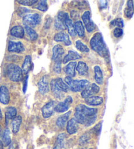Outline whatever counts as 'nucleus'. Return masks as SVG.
<instances>
[{
	"label": "nucleus",
	"mask_w": 134,
	"mask_h": 149,
	"mask_svg": "<svg viewBox=\"0 0 134 149\" xmlns=\"http://www.w3.org/2000/svg\"><path fill=\"white\" fill-rule=\"evenodd\" d=\"M90 45L92 49L97 52L102 57H105L108 55V50L104 42L103 36L100 33H96L90 39Z\"/></svg>",
	"instance_id": "obj_1"
},
{
	"label": "nucleus",
	"mask_w": 134,
	"mask_h": 149,
	"mask_svg": "<svg viewBox=\"0 0 134 149\" xmlns=\"http://www.w3.org/2000/svg\"><path fill=\"white\" fill-rule=\"evenodd\" d=\"M65 82L68 86L69 89L74 92L81 91L90 84V82L87 80H73L72 77L68 76L65 78Z\"/></svg>",
	"instance_id": "obj_2"
},
{
	"label": "nucleus",
	"mask_w": 134,
	"mask_h": 149,
	"mask_svg": "<svg viewBox=\"0 0 134 149\" xmlns=\"http://www.w3.org/2000/svg\"><path fill=\"white\" fill-rule=\"evenodd\" d=\"M8 77L13 82H19L22 78V71L19 66L13 64L8 65L7 68Z\"/></svg>",
	"instance_id": "obj_3"
},
{
	"label": "nucleus",
	"mask_w": 134,
	"mask_h": 149,
	"mask_svg": "<svg viewBox=\"0 0 134 149\" xmlns=\"http://www.w3.org/2000/svg\"><path fill=\"white\" fill-rule=\"evenodd\" d=\"M41 20V15L38 13L26 15L23 17V24L25 27L33 28L39 24Z\"/></svg>",
	"instance_id": "obj_4"
},
{
	"label": "nucleus",
	"mask_w": 134,
	"mask_h": 149,
	"mask_svg": "<svg viewBox=\"0 0 134 149\" xmlns=\"http://www.w3.org/2000/svg\"><path fill=\"white\" fill-rule=\"evenodd\" d=\"M82 22L88 33H91L95 30L96 26L92 20H91V13L89 10L85 11L82 15Z\"/></svg>",
	"instance_id": "obj_5"
},
{
	"label": "nucleus",
	"mask_w": 134,
	"mask_h": 149,
	"mask_svg": "<svg viewBox=\"0 0 134 149\" xmlns=\"http://www.w3.org/2000/svg\"><path fill=\"white\" fill-rule=\"evenodd\" d=\"M100 88L98 84L93 83L90 85H88V86L85 88L84 90H82L81 92V96L82 98H87L88 97L92 96L100 92Z\"/></svg>",
	"instance_id": "obj_6"
},
{
	"label": "nucleus",
	"mask_w": 134,
	"mask_h": 149,
	"mask_svg": "<svg viewBox=\"0 0 134 149\" xmlns=\"http://www.w3.org/2000/svg\"><path fill=\"white\" fill-rule=\"evenodd\" d=\"M72 103H73V98L71 96H68L64 102H60L56 105L54 111L58 113L66 112L70 107Z\"/></svg>",
	"instance_id": "obj_7"
},
{
	"label": "nucleus",
	"mask_w": 134,
	"mask_h": 149,
	"mask_svg": "<svg viewBox=\"0 0 134 149\" xmlns=\"http://www.w3.org/2000/svg\"><path fill=\"white\" fill-rule=\"evenodd\" d=\"M38 90L42 95L47 94L49 92V77L48 75H44L38 82Z\"/></svg>",
	"instance_id": "obj_8"
},
{
	"label": "nucleus",
	"mask_w": 134,
	"mask_h": 149,
	"mask_svg": "<svg viewBox=\"0 0 134 149\" xmlns=\"http://www.w3.org/2000/svg\"><path fill=\"white\" fill-rule=\"evenodd\" d=\"M55 106V101H50L42 107V115L44 118H48L52 115L54 111Z\"/></svg>",
	"instance_id": "obj_9"
},
{
	"label": "nucleus",
	"mask_w": 134,
	"mask_h": 149,
	"mask_svg": "<svg viewBox=\"0 0 134 149\" xmlns=\"http://www.w3.org/2000/svg\"><path fill=\"white\" fill-rule=\"evenodd\" d=\"M64 54V50L63 47L60 45H56L52 49V60L54 62H61V58Z\"/></svg>",
	"instance_id": "obj_10"
},
{
	"label": "nucleus",
	"mask_w": 134,
	"mask_h": 149,
	"mask_svg": "<svg viewBox=\"0 0 134 149\" xmlns=\"http://www.w3.org/2000/svg\"><path fill=\"white\" fill-rule=\"evenodd\" d=\"M25 50V48L22 42L10 41L8 45V51L10 52L21 53Z\"/></svg>",
	"instance_id": "obj_11"
},
{
	"label": "nucleus",
	"mask_w": 134,
	"mask_h": 149,
	"mask_svg": "<svg viewBox=\"0 0 134 149\" xmlns=\"http://www.w3.org/2000/svg\"><path fill=\"white\" fill-rule=\"evenodd\" d=\"M54 41L56 42H62L66 46H69L71 45V41L69 39V36L67 33L64 31H60L55 34Z\"/></svg>",
	"instance_id": "obj_12"
},
{
	"label": "nucleus",
	"mask_w": 134,
	"mask_h": 149,
	"mask_svg": "<svg viewBox=\"0 0 134 149\" xmlns=\"http://www.w3.org/2000/svg\"><path fill=\"white\" fill-rule=\"evenodd\" d=\"M64 23H65L66 28L68 29L69 31V35L73 37H75L77 34L74 30L73 21H72L70 17H69L68 13H64Z\"/></svg>",
	"instance_id": "obj_13"
},
{
	"label": "nucleus",
	"mask_w": 134,
	"mask_h": 149,
	"mask_svg": "<svg viewBox=\"0 0 134 149\" xmlns=\"http://www.w3.org/2000/svg\"><path fill=\"white\" fill-rule=\"evenodd\" d=\"M10 101L9 92L5 86L0 87V103L3 105H7Z\"/></svg>",
	"instance_id": "obj_14"
},
{
	"label": "nucleus",
	"mask_w": 134,
	"mask_h": 149,
	"mask_svg": "<svg viewBox=\"0 0 134 149\" xmlns=\"http://www.w3.org/2000/svg\"><path fill=\"white\" fill-rule=\"evenodd\" d=\"M77 107H78L80 109V111L82 112V113L87 117H90V116L96 115V114L98 113L97 109L88 107L87 106L82 104H80L79 105H77Z\"/></svg>",
	"instance_id": "obj_15"
},
{
	"label": "nucleus",
	"mask_w": 134,
	"mask_h": 149,
	"mask_svg": "<svg viewBox=\"0 0 134 149\" xmlns=\"http://www.w3.org/2000/svg\"><path fill=\"white\" fill-rule=\"evenodd\" d=\"M50 89L52 90V92L55 97L58 98V99H61L64 97V92L59 88L57 84H56L55 79H52L50 81Z\"/></svg>",
	"instance_id": "obj_16"
},
{
	"label": "nucleus",
	"mask_w": 134,
	"mask_h": 149,
	"mask_svg": "<svg viewBox=\"0 0 134 149\" xmlns=\"http://www.w3.org/2000/svg\"><path fill=\"white\" fill-rule=\"evenodd\" d=\"M55 28L57 30H64L66 29L65 23H64V13L60 11L55 18Z\"/></svg>",
	"instance_id": "obj_17"
},
{
	"label": "nucleus",
	"mask_w": 134,
	"mask_h": 149,
	"mask_svg": "<svg viewBox=\"0 0 134 149\" xmlns=\"http://www.w3.org/2000/svg\"><path fill=\"white\" fill-rule=\"evenodd\" d=\"M24 29L22 26H15L10 29V33L12 36L17 38L22 39L24 36Z\"/></svg>",
	"instance_id": "obj_18"
},
{
	"label": "nucleus",
	"mask_w": 134,
	"mask_h": 149,
	"mask_svg": "<svg viewBox=\"0 0 134 149\" xmlns=\"http://www.w3.org/2000/svg\"><path fill=\"white\" fill-rule=\"evenodd\" d=\"M84 101L87 104L91 106L100 105L103 103V97L100 96H94V95L85 98Z\"/></svg>",
	"instance_id": "obj_19"
},
{
	"label": "nucleus",
	"mask_w": 134,
	"mask_h": 149,
	"mask_svg": "<svg viewBox=\"0 0 134 149\" xmlns=\"http://www.w3.org/2000/svg\"><path fill=\"white\" fill-rule=\"evenodd\" d=\"M77 66L76 62H69L68 65L64 68V73L67 74L68 77H74L75 76V68Z\"/></svg>",
	"instance_id": "obj_20"
},
{
	"label": "nucleus",
	"mask_w": 134,
	"mask_h": 149,
	"mask_svg": "<svg viewBox=\"0 0 134 149\" xmlns=\"http://www.w3.org/2000/svg\"><path fill=\"white\" fill-rule=\"evenodd\" d=\"M76 70L80 76H87L89 71V69L87 63L82 61H80L78 63H77Z\"/></svg>",
	"instance_id": "obj_21"
},
{
	"label": "nucleus",
	"mask_w": 134,
	"mask_h": 149,
	"mask_svg": "<svg viewBox=\"0 0 134 149\" xmlns=\"http://www.w3.org/2000/svg\"><path fill=\"white\" fill-rule=\"evenodd\" d=\"M31 68H32L31 57V56L27 55L24 58V61L22 68H21L22 73L28 74L31 70Z\"/></svg>",
	"instance_id": "obj_22"
},
{
	"label": "nucleus",
	"mask_w": 134,
	"mask_h": 149,
	"mask_svg": "<svg viewBox=\"0 0 134 149\" xmlns=\"http://www.w3.org/2000/svg\"><path fill=\"white\" fill-rule=\"evenodd\" d=\"M77 122L73 118L69 120L68 123H67V132L69 134H74L77 132L78 130V125H77Z\"/></svg>",
	"instance_id": "obj_23"
},
{
	"label": "nucleus",
	"mask_w": 134,
	"mask_h": 149,
	"mask_svg": "<svg viewBox=\"0 0 134 149\" xmlns=\"http://www.w3.org/2000/svg\"><path fill=\"white\" fill-rule=\"evenodd\" d=\"M81 58L80 55L79 54L78 52L75 51H73V50H69L68 54L65 56L63 59V63H66L70 61L73 60H77Z\"/></svg>",
	"instance_id": "obj_24"
},
{
	"label": "nucleus",
	"mask_w": 134,
	"mask_h": 149,
	"mask_svg": "<svg viewBox=\"0 0 134 149\" xmlns=\"http://www.w3.org/2000/svg\"><path fill=\"white\" fill-rule=\"evenodd\" d=\"M76 122L79 124H84L88 118V117L86 116L82 113V112L80 111L79 109L76 107L75 108V111L74 113V118Z\"/></svg>",
	"instance_id": "obj_25"
},
{
	"label": "nucleus",
	"mask_w": 134,
	"mask_h": 149,
	"mask_svg": "<svg viewBox=\"0 0 134 149\" xmlns=\"http://www.w3.org/2000/svg\"><path fill=\"white\" fill-rule=\"evenodd\" d=\"M73 27L75 31L80 37H83L84 36V27L82 22L80 20H77L73 24Z\"/></svg>",
	"instance_id": "obj_26"
},
{
	"label": "nucleus",
	"mask_w": 134,
	"mask_h": 149,
	"mask_svg": "<svg viewBox=\"0 0 134 149\" xmlns=\"http://www.w3.org/2000/svg\"><path fill=\"white\" fill-rule=\"evenodd\" d=\"M71 113V111H69L68 113H66L59 117L57 119V120H56V125H57L58 127H60V128H63L66 126V122H68L69 116H70Z\"/></svg>",
	"instance_id": "obj_27"
},
{
	"label": "nucleus",
	"mask_w": 134,
	"mask_h": 149,
	"mask_svg": "<svg viewBox=\"0 0 134 149\" xmlns=\"http://www.w3.org/2000/svg\"><path fill=\"white\" fill-rule=\"evenodd\" d=\"M94 70V79L96 83L98 84H102L103 82V75L100 67L98 65H96Z\"/></svg>",
	"instance_id": "obj_28"
},
{
	"label": "nucleus",
	"mask_w": 134,
	"mask_h": 149,
	"mask_svg": "<svg viewBox=\"0 0 134 149\" xmlns=\"http://www.w3.org/2000/svg\"><path fill=\"white\" fill-rule=\"evenodd\" d=\"M22 124V117L20 116H15L12 121V130L13 134H17L19 132L20 125Z\"/></svg>",
	"instance_id": "obj_29"
},
{
	"label": "nucleus",
	"mask_w": 134,
	"mask_h": 149,
	"mask_svg": "<svg viewBox=\"0 0 134 149\" xmlns=\"http://www.w3.org/2000/svg\"><path fill=\"white\" fill-rule=\"evenodd\" d=\"M1 142L3 145L5 147H7L10 145V143H11V138H10V131L9 129L5 130L1 135Z\"/></svg>",
	"instance_id": "obj_30"
},
{
	"label": "nucleus",
	"mask_w": 134,
	"mask_h": 149,
	"mask_svg": "<svg viewBox=\"0 0 134 149\" xmlns=\"http://www.w3.org/2000/svg\"><path fill=\"white\" fill-rule=\"evenodd\" d=\"M126 17L128 18H132L133 15V0H128L127 2V7L124 10Z\"/></svg>",
	"instance_id": "obj_31"
},
{
	"label": "nucleus",
	"mask_w": 134,
	"mask_h": 149,
	"mask_svg": "<svg viewBox=\"0 0 134 149\" xmlns=\"http://www.w3.org/2000/svg\"><path fill=\"white\" fill-rule=\"evenodd\" d=\"M17 109L14 107H9L6 109V111L5 112V118H6L7 121L9 120L10 119L14 118L15 117L17 116Z\"/></svg>",
	"instance_id": "obj_32"
},
{
	"label": "nucleus",
	"mask_w": 134,
	"mask_h": 149,
	"mask_svg": "<svg viewBox=\"0 0 134 149\" xmlns=\"http://www.w3.org/2000/svg\"><path fill=\"white\" fill-rule=\"evenodd\" d=\"M66 137V135L63 133V134H60L57 137L56 141L55 143V146L53 149H62L64 146V139Z\"/></svg>",
	"instance_id": "obj_33"
},
{
	"label": "nucleus",
	"mask_w": 134,
	"mask_h": 149,
	"mask_svg": "<svg viewBox=\"0 0 134 149\" xmlns=\"http://www.w3.org/2000/svg\"><path fill=\"white\" fill-rule=\"evenodd\" d=\"M56 84H57L59 88L64 92H68L69 90V87L65 82L63 81V80L61 78H58L55 79Z\"/></svg>",
	"instance_id": "obj_34"
},
{
	"label": "nucleus",
	"mask_w": 134,
	"mask_h": 149,
	"mask_svg": "<svg viewBox=\"0 0 134 149\" xmlns=\"http://www.w3.org/2000/svg\"><path fill=\"white\" fill-rule=\"evenodd\" d=\"M37 4L35 8L37 10H40L42 12L47 11L48 9V3H47V0H39V1H37Z\"/></svg>",
	"instance_id": "obj_35"
},
{
	"label": "nucleus",
	"mask_w": 134,
	"mask_h": 149,
	"mask_svg": "<svg viewBox=\"0 0 134 149\" xmlns=\"http://www.w3.org/2000/svg\"><path fill=\"white\" fill-rule=\"evenodd\" d=\"M25 31H26L27 35L31 41H36L38 37V35L36 31L33 28L29 27H25Z\"/></svg>",
	"instance_id": "obj_36"
},
{
	"label": "nucleus",
	"mask_w": 134,
	"mask_h": 149,
	"mask_svg": "<svg viewBox=\"0 0 134 149\" xmlns=\"http://www.w3.org/2000/svg\"><path fill=\"white\" fill-rule=\"evenodd\" d=\"M75 47L77 50H79V51L82 52H88L90 51L88 47L85 45L83 42L80 41V40H77L75 42Z\"/></svg>",
	"instance_id": "obj_37"
},
{
	"label": "nucleus",
	"mask_w": 134,
	"mask_h": 149,
	"mask_svg": "<svg viewBox=\"0 0 134 149\" xmlns=\"http://www.w3.org/2000/svg\"><path fill=\"white\" fill-rule=\"evenodd\" d=\"M110 26L111 27H114V26H118L117 28H122L124 27V22H123V20L121 18H117L114 20H112L110 23Z\"/></svg>",
	"instance_id": "obj_38"
},
{
	"label": "nucleus",
	"mask_w": 134,
	"mask_h": 149,
	"mask_svg": "<svg viewBox=\"0 0 134 149\" xmlns=\"http://www.w3.org/2000/svg\"><path fill=\"white\" fill-rule=\"evenodd\" d=\"M18 3L25 6H32L37 3L39 0H17Z\"/></svg>",
	"instance_id": "obj_39"
},
{
	"label": "nucleus",
	"mask_w": 134,
	"mask_h": 149,
	"mask_svg": "<svg viewBox=\"0 0 134 149\" xmlns=\"http://www.w3.org/2000/svg\"><path fill=\"white\" fill-rule=\"evenodd\" d=\"M90 135L87 133H86L85 134H84L82 135V136L80 137V139H79V143L80 145H85L86 143H88V141L90 139Z\"/></svg>",
	"instance_id": "obj_40"
},
{
	"label": "nucleus",
	"mask_w": 134,
	"mask_h": 149,
	"mask_svg": "<svg viewBox=\"0 0 134 149\" xmlns=\"http://www.w3.org/2000/svg\"><path fill=\"white\" fill-rule=\"evenodd\" d=\"M113 35L116 38H119L123 35V30L122 28H116L113 30Z\"/></svg>",
	"instance_id": "obj_41"
},
{
	"label": "nucleus",
	"mask_w": 134,
	"mask_h": 149,
	"mask_svg": "<svg viewBox=\"0 0 134 149\" xmlns=\"http://www.w3.org/2000/svg\"><path fill=\"white\" fill-rule=\"evenodd\" d=\"M96 120V115H94L93 116H90V117H88V118L87 120V121L85 122V126H90V125H92L95 122Z\"/></svg>",
	"instance_id": "obj_42"
},
{
	"label": "nucleus",
	"mask_w": 134,
	"mask_h": 149,
	"mask_svg": "<svg viewBox=\"0 0 134 149\" xmlns=\"http://www.w3.org/2000/svg\"><path fill=\"white\" fill-rule=\"evenodd\" d=\"M61 70V62H54V71L56 73L60 74Z\"/></svg>",
	"instance_id": "obj_43"
},
{
	"label": "nucleus",
	"mask_w": 134,
	"mask_h": 149,
	"mask_svg": "<svg viewBox=\"0 0 134 149\" xmlns=\"http://www.w3.org/2000/svg\"><path fill=\"white\" fill-rule=\"evenodd\" d=\"M28 75H26L24 80V84H23V92L26 93L27 90V86H28Z\"/></svg>",
	"instance_id": "obj_44"
},
{
	"label": "nucleus",
	"mask_w": 134,
	"mask_h": 149,
	"mask_svg": "<svg viewBox=\"0 0 134 149\" xmlns=\"http://www.w3.org/2000/svg\"><path fill=\"white\" fill-rule=\"evenodd\" d=\"M101 122H100L98 124L96 125V126L94 127L93 128V131L95 132V134H98L99 133H100V131L101 130Z\"/></svg>",
	"instance_id": "obj_45"
},
{
	"label": "nucleus",
	"mask_w": 134,
	"mask_h": 149,
	"mask_svg": "<svg viewBox=\"0 0 134 149\" xmlns=\"http://www.w3.org/2000/svg\"><path fill=\"white\" fill-rule=\"evenodd\" d=\"M9 146V149H17V146H16V144L14 142L10 143Z\"/></svg>",
	"instance_id": "obj_46"
},
{
	"label": "nucleus",
	"mask_w": 134,
	"mask_h": 149,
	"mask_svg": "<svg viewBox=\"0 0 134 149\" xmlns=\"http://www.w3.org/2000/svg\"><path fill=\"white\" fill-rule=\"evenodd\" d=\"M0 149H3V145L1 141H0Z\"/></svg>",
	"instance_id": "obj_47"
},
{
	"label": "nucleus",
	"mask_w": 134,
	"mask_h": 149,
	"mask_svg": "<svg viewBox=\"0 0 134 149\" xmlns=\"http://www.w3.org/2000/svg\"><path fill=\"white\" fill-rule=\"evenodd\" d=\"M3 118V116H2V113H1V110L0 109V120H1Z\"/></svg>",
	"instance_id": "obj_48"
},
{
	"label": "nucleus",
	"mask_w": 134,
	"mask_h": 149,
	"mask_svg": "<svg viewBox=\"0 0 134 149\" xmlns=\"http://www.w3.org/2000/svg\"><path fill=\"white\" fill-rule=\"evenodd\" d=\"M1 126H0V133H1Z\"/></svg>",
	"instance_id": "obj_49"
},
{
	"label": "nucleus",
	"mask_w": 134,
	"mask_h": 149,
	"mask_svg": "<svg viewBox=\"0 0 134 149\" xmlns=\"http://www.w3.org/2000/svg\"><path fill=\"white\" fill-rule=\"evenodd\" d=\"M90 149H92V148H90Z\"/></svg>",
	"instance_id": "obj_50"
}]
</instances>
